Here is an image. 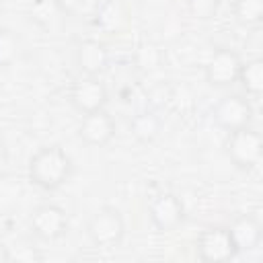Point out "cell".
Masks as SVG:
<instances>
[{"label":"cell","mask_w":263,"mask_h":263,"mask_svg":"<svg viewBox=\"0 0 263 263\" xmlns=\"http://www.w3.org/2000/svg\"><path fill=\"white\" fill-rule=\"evenodd\" d=\"M10 261V249L0 240V263H8Z\"/></svg>","instance_id":"obj_23"},{"label":"cell","mask_w":263,"mask_h":263,"mask_svg":"<svg viewBox=\"0 0 263 263\" xmlns=\"http://www.w3.org/2000/svg\"><path fill=\"white\" fill-rule=\"evenodd\" d=\"M76 66L80 74L99 76L109 66V49L99 39H82L76 45Z\"/></svg>","instance_id":"obj_11"},{"label":"cell","mask_w":263,"mask_h":263,"mask_svg":"<svg viewBox=\"0 0 263 263\" xmlns=\"http://www.w3.org/2000/svg\"><path fill=\"white\" fill-rule=\"evenodd\" d=\"M148 218L158 232H171L185 220V205L175 193L162 191L150 199Z\"/></svg>","instance_id":"obj_8"},{"label":"cell","mask_w":263,"mask_h":263,"mask_svg":"<svg viewBox=\"0 0 263 263\" xmlns=\"http://www.w3.org/2000/svg\"><path fill=\"white\" fill-rule=\"evenodd\" d=\"M107 101H109V90L99 76L80 74L78 78H74L70 86V103L78 113L84 115V113L101 111L105 109Z\"/></svg>","instance_id":"obj_5"},{"label":"cell","mask_w":263,"mask_h":263,"mask_svg":"<svg viewBox=\"0 0 263 263\" xmlns=\"http://www.w3.org/2000/svg\"><path fill=\"white\" fill-rule=\"evenodd\" d=\"M86 234H88L90 242L101 249L119 245L125 234V222H123L121 212L117 208H109V205L97 210L86 224Z\"/></svg>","instance_id":"obj_4"},{"label":"cell","mask_w":263,"mask_h":263,"mask_svg":"<svg viewBox=\"0 0 263 263\" xmlns=\"http://www.w3.org/2000/svg\"><path fill=\"white\" fill-rule=\"evenodd\" d=\"M53 4L58 8V12L68 14V16H76L86 8L88 0H53Z\"/></svg>","instance_id":"obj_20"},{"label":"cell","mask_w":263,"mask_h":263,"mask_svg":"<svg viewBox=\"0 0 263 263\" xmlns=\"http://www.w3.org/2000/svg\"><path fill=\"white\" fill-rule=\"evenodd\" d=\"M214 123L224 132H234L251 125L253 105L242 95H224L212 109Z\"/></svg>","instance_id":"obj_7"},{"label":"cell","mask_w":263,"mask_h":263,"mask_svg":"<svg viewBox=\"0 0 263 263\" xmlns=\"http://www.w3.org/2000/svg\"><path fill=\"white\" fill-rule=\"evenodd\" d=\"M16 259V261H25V263H33V261H39L41 255L37 253L35 247H18L14 253L10 251V261Z\"/></svg>","instance_id":"obj_21"},{"label":"cell","mask_w":263,"mask_h":263,"mask_svg":"<svg viewBox=\"0 0 263 263\" xmlns=\"http://www.w3.org/2000/svg\"><path fill=\"white\" fill-rule=\"evenodd\" d=\"M29 181L43 189V191H55L74 173V162L70 154L60 146H43L29 158Z\"/></svg>","instance_id":"obj_1"},{"label":"cell","mask_w":263,"mask_h":263,"mask_svg":"<svg viewBox=\"0 0 263 263\" xmlns=\"http://www.w3.org/2000/svg\"><path fill=\"white\" fill-rule=\"evenodd\" d=\"M220 0H187V8L191 12V16L208 21L218 12Z\"/></svg>","instance_id":"obj_19"},{"label":"cell","mask_w":263,"mask_h":263,"mask_svg":"<svg viewBox=\"0 0 263 263\" xmlns=\"http://www.w3.org/2000/svg\"><path fill=\"white\" fill-rule=\"evenodd\" d=\"M195 251L203 263H226L238 255L228 226H205L197 236Z\"/></svg>","instance_id":"obj_3"},{"label":"cell","mask_w":263,"mask_h":263,"mask_svg":"<svg viewBox=\"0 0 263 263\" xmlns=\"http://www.w3.org/2000/svg\"><path fill=\"white\" fill-rule=\"evenodd\" d=\"M78 136L88 146H107L115 136V119L105 109L84 113L78 123Z\"/></svg>","instance_id":"obj_10"},{"label":"cell","mask_w":263,"mask_h":263,"mask_svg":"<svg viewBox=\"0 0 263 263\" xmlns=\"http://www.w3.org/2000/svg\"><path fill=\"white\" fill-rule=\"evenodd\" d=\"M240 64H242V60L234 49L218 47L205 62V80L218 88L230 86L238 80Z\"/></svg>","instance_id":"obj_9"},{"label":"cell","mask_w":263,"mask_h":263,"mask_svg":"<svg viewBox=\"0 0 263 263\" xmlns=\"http://www.w3.org/2000/svg\"><path fill=\"white\" fill-rule=\"evenodd\" d=\"M6 162H8V148H6L4 138L0 136V171L6 166Z\"/></svg>","instance_id":"obj_22"},{"label":"cell","mask_w":263,"mask_h":263,"mask_svg":"<svg viewBox=\"0 0 263 263\" xmlns=\"http://www.w3.org/2000/svg\"><path fill=\"white\" fill-rule=\"evenodd\" d=\"M160 127H162V121L156 113L152 111H140L132 117L129 121V132L132 136L140 142V144H150L158 138L160 134Z\"/></svg>","instance_id":"obj_13"},{"label":"cell","mask_w":263,"mask_h":263,"mask_svg":"<svg viewBox=\"0 0 263 263\" xmlns=\"http://www.w3.org/2000/svg\"><path fill=\"white\" fill-rule=\"evenodd\" d=\"M18 51V39L12 31L8 29H0V68L8 66Z\"/></svg>","instance_id":"obj_18"},{"label":"cell","mask_w":263,"mask_h":263,"mask_svg":"<svg viewBox=\"0 0 263 263\" xmlns=\"http://www.w3.org/2000/svg\"><path fill=\"white\" fill-rule=\"evenodd\" d=\"M164 62V53L160 49V45L152 43V41H140L136 45V51H134V64L138 70L142 72H154L162 66Z\"/></svg>","instance_id":"obj_15"},{"label":"cell","mask_w":263,"mask_h":263,"mask_svg":"<svg viewBox=\"0 0 263 263\" xmlns=\"http://www.w3.org/2000/svg\"><path fill=\"white\" fill-rule=\"evenodd\" d=\"M125 23V8L119 0H109L101 4L97 12V25L103 27L105 31H117Z\"/></svg>","instance_id":"obj_17"},{"label":"cell","mask_w":263,"mask_h":263,"mask_svg":"<svg viewBox=\"0 0 263 263\" xmlns=\"http://www.w3.org/2000/svg\"><path fill=\"white\" fill-rule=\"evenodd\" d=\"M236 82L242 84L247 95L259 97L263 92V60L261 58H251V60L242 62Z\"/></svg>","instance_id":"obj_14"},{"label":"cell","mask_w":263,"mask_h":263,"mask_svg":"<svg viewBox=\"0 0 263 263\" xmlns=\"http://www.w3.org/2000/svg\"><path fill=\"white\" fill-rule=\"evenodd\" d=\"M232 14L242 27H259L263 21V0H234Z\"/></svg>","instance_id":"obj_16"},{"label":"cell","mask_w":263,"mask_h":263,"mask_svg":"<svg viewBox=\"0 0 263 263\" xmlns=\"http://www.w3.org/2000/svg\"><path fill=\"white\" fill-rule=\"evenodd\" d=\"M68 212L55 203L37 205L29 216V228L39 240H58L68 232Z\"/></svg>","instance_id":"obj_6"},{"label":"cell","mask_w":263,"mask_h":263,"mask_svg":"<svg viewBox=\"0 0 263 263\" xmlns=\"http://www.w3.org/2000/svg\"><path fill=\"white\" fill-rule=\"evenodd\" d=\"M224 150L236 168L251 171L259 164V160L263 156V138L255 127L247 125V127L228 132Z\"/></svg>","instance_id":"obj_2"},{"label":"cell","mask_w":263,"mask_h":263,"mask_svg":"<svg viewBox=\"0 0 263 263\" xmlns=\"http://www.w3.org/2000/svg\"><path fill=\"white\" fill-rule=\"evenodd\" d=\"M230 234H232V240L238 249V253H249V251H255L259 245H261V238H263V228H261V222L251 216V214H242V216H236L232 220V224L228 226Z\"/></svg>","instance_id":"obj_12"}]
</instances>
